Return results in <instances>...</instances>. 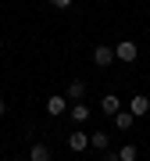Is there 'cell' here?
Returning <instances> with one entry per match:
<instances>
[{"instance_id": "1", "label": "cell", "mask_w": 150, "mask_h": 161, "mask_svg": "<svg viewBox=\"0 0 150 161\" xmlns=\"http://www.w3.org/2000/svg\"><path fill=\"white\" fill-rule=\"evenodd\" d=\"M139 58V50H136V43L132 40H121L118 47H115V61H125V64H132Z\"/></svg>"}, {"instance_id": "2", "label": "cell", "mask_w": 150, "mask_h": 161, "mask_svg": "<svg viewBox=\"0 0 150 161\" xmlns=\"http://www.w3.org/2000/svg\"><path fill=\"white\" fill-rule=\"evenodd\" d=\"M93 64H97V68H111V64H115V47L100 43L97 50H93Z\"/></svg>"}, {"instance_id": "3", "label": "cell", "mask_w": 150, "mask_h": 161, "mask_svg": "<svg viewBox=\"0 0 150 161\" xmlns=\"http://www.w3.org/2000/svg\"><path fill=\"white\" fill-rule=\"evenodd\" d=\"M89 147V132H82L79 125L72 129V136H68V150H75V154H82V150Z\"/></svg>"}, {"instance_id": "4", "label": "cell", "mask_w": 150, "mask_h": 161, "mask_svg": "<svg viewBox=\"0 0 150 161\" xmlns=\"http://www.w3.org/2000/svg\"><path fill=\"white\" fill-rule=\"evenodd\" d=\"M68 115H72V122H75V125H86L93 111H89V108H86L82 100H75V104H68Z\"/></svg>"}, {"instance_id": "5", "label": "cell", "mask_w": 150, "mask_h": 161, "mask_svg": "<svg viewBox=\"0 0 150 161\" xmlns=\"http://www.w3.org/2000/svg\"><path fill=\"white\" fill-rule=\"evenodd\" d=\"M46 115H68V97H46Z\"/></svg>"}, {"instance_id": "6", "label": "cell", "mask_w": 150, "mask_h": 161, "mask_svg": "<svg viewBox=\"0 0 150 161\" xmlns=\"http://www.w3.org/2000/svg\"><path fill=\"white\" fill-rule=\"evenodd\" d=\"M129 111H132L136 118H143L147 111H150V97H147V93H136V97H132V104H129Z\"/></svg>"}, {"instance_id": "7", "label": "cell", "mask_w": 150, "mask_h": 161, "mask_svg": "<svg viewBox=\"0 0 150 161\" xmlns=\"http://www.w3.org/2000/svg\"><path fill=\"white\" fill-rule=\"evenodd\" d=\"M100 111H104V115H118V111H121V100L115 97V93H104V97H100Z\"/></svg>"}, {"instance_id": "8", "label": "cell", "mask_w": 150, "mask_h": 161, "mask_svg": "<svg viewBox=\"0 0 150 161\" xmlns=\"http://www.w3.org/2000/svg\"><path fill=\"white\" fill-rule=\"evenodd\" d=\"M50 158H54V150L46 147V143H40V140H36L32 150H29V161H50Z\"/></svg>"}, {"instance_id": "9", "label": "cell", "mask_w": 150, "mask_h": 161, "mask_svg": "<svg viewBox=\"0 0 150 161\" xmlns=\"http://www.w3.org/2000/svg\"><path fill=\"white\" fill-rule=\"evenodd\" d=\"M64 97H68L72 104H75V100H82V97H86V82H82V79L68 82V90H64Z\"/></svg>"}, {"instance_id": "10", "label": "cell", "mask_w": 150, "mask_h": 161, "mask_svg": "<svg viewBox=\"0 0 150 161\" xmlns=\"http://www.w3.org/2000/svg\"><path fill=\"white\" fill-rule=\"evenodd\" d=\"M107 143H111V136L104 129H97V132H89V147L93 150H107Z\"/></svg>"}, {"instance_id": "11", "label": "cell", "mask_w": 150, "mask_h": 161, "mask_svg": "<svg viewBox=\"0 0 150 161\" xmlns=\"http://www.w3.org/2000/svg\"><path fill=\"white\" fill-rule=\"evenodd\" d=\"M132 118H136L132 111H118V115H115V125H118L121 132H129V129H132Z\"/></svg>"}, {"instance_id": "12", "label": "cell", "mask_w": 150, "mask_h": 161, "mask_svg": "<svg viewBox=\"0 0 150 161\" xmlns=\"http://www.w3.org/2000/svg\"><path fill=\"white\" fill-rule=\"evenodd\" d=\"M118 158H121V161H136V158H139V150H136V143H125V147L118 150Z\"/></svg>"}, {"instance_id": "13", "label": "cell", "mask_w": 150, "mask_h": 161, "mask_svg": "<svg viewBox=\"0 0 150 161\" xmlns=\"http://www.w3.org/2000/svg\"><path fill=\"white\" fill-rule=\"evenodd\" d=\"M50 4H54V7H57V11H64V7H72V4H75V0H50Z\"/></svg>"}, {"instance_id": "14", "label": "cell", "mask_w": 150, "mask_h": 161, "mask_svg": "<svg viewBox=\"0 0 150 161\" xmlns=\"http://www.w3.org/2000/svg\"><path fill=\"white\" fill-rule=\"evenodd\" d=\"M0 115H7V100H0Z\"/></svg>"}, {"instance_id": "15", "label": "cell", "mask_w": 150, "mask_h": 161, "mask_svg": "<svg viewBox=\"0 0 150 161\" xmlns=\"http://www.w3.org/2000/svg\"><path fill=\"white\" fill-rule=\"evenodd\" d=\"M107 161H121V158H118V154H107Z\"/></svg>"}, {"instance_id": "16", "label": "cell", "mask_w": 150, "mask_h": 161, "mask_svg": "<svg viewBox=\"0 0 150 161\" xmlns=\"http://www.w3.org/2000/svg\"><path fill=\"white\" fill-rule=\"evenodd\" d=\"M11 161H22V158H11Z\"/></svg>"}]
</instances>
